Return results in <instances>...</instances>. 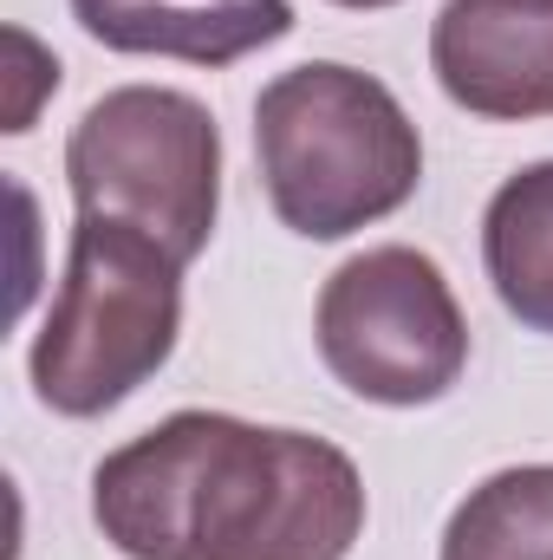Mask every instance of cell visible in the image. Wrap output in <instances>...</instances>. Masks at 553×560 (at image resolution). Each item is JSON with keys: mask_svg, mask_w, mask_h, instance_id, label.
<instances>
[{"mask_svg": "<svg viewBox=\"0 0 553 560\" xmlns=\"http://www.w3.org/2000/svg\"><path fill=\"white\" fill-rule=\"evenodd\" d=\"M332 7H352V13H372V7H398V0H332Z\"/></svg>", "mask_w": 553, "mask_h": 560, "instance_id": "obj_10", "label": "cell"}, {"mask_svg": "<svg viewBox=\"0 0 553 560\" xmlns=\"http://www.w3.org/2000/svg\"><path fill=\"white\" fill-rule=\"evenodd\" d=\"M255 156L274 215L306 242H345L398 215L423 183V138L398 92L339 59H306L261 85Z\"/></svg>", "mask_w": 553, "mask_h": 560, "instance_id": "obj_2", "label": "cell"}, {"mask_svg": "<svg viewBox=\"0 0 553 560\" xmlns=\"http://www.w3.org/2000/svg\"><path fill=\"white\" fill-rule=\"evenodd\" d=\"M183 332V261L111 215H79L52 313L33 339V392L59 418H105L150 385Z\"/></svg>", "mask_w": 553, "mask_h": 560, "instance_id": "obj_3", "label": "cell"}, {"mask_svg": "<svg viewBox=\"0 0 553 560\" xmlns=\"http://www.w3.org/2000/svg\"><path fill=\"white\" fill-rule=\"evenodd\" d=\"M66 189L79 215L131 222L189 268L222 215V131L189 92L118 85L72 125Z\"/></svg>", "mask_w": 553, "mask_h": 560, "instance_id": "obj_4", "label": "cell"}, {"mask_svg": "<svg viewBox=\"0 0 553 560\" xmlns=\"http://www.w3.org/2000/svg\"><path fill=\"white\" fill-rule=\"evenodd\" d=\"M482 268L495 300L528 326L553 332V156L515 170L482 209Z\"/></svg>", "mask_w": 553, "mask_h": 560, "instance_id": "obj_8", "label": "cell"}, {"mask_svg": "<svg viewBox=\"0 0 553 560\" xmlns=\"http://www.w3.org/2000/svg\"><path fill=\"white\" fill-rule=\"evenodd\" d=\"M436 560H553V463L495 469L475 482L456 502Z\"/></svg>", "mask_w": 553, "mask_h": 560, "instance_id": "obj_9", "label": "cell"}, {"mask_svg": "<svg viewBox=\"0 0 553 560\" xmlns=\"http://www.w3.org/2000/svg\"><path fill=\"white\" fill-rule=\"evenodd\" d=\"M92 522L125 560H345L365 476L326 436L176 411L92 469Z\"/></svg>", "mask_w": 553, "mask_h": 560, "instance_id": "obj_1", "label": "cell"}, {"mask_svg": "<svg viewBox=\"0 0 553 560\" xmlns=\"http://www.w3.org/2000/svg\"><path fill=\"white\" fill-rule=\"evenodd\" d=\"M430 72L469 118H553V0H443L430 20Z\"/></svg>", "mask_w": 553, "mask_h": 560, "instance_id": "obj_6", "label": "cell"}, {"mask_svg": "<svg viewBox=\"0 0 553 560\" xmlns=\"http://www.w3.org/2000/svg\"><path fill=\"white\" fill-rule=\"evenodd\" d=\"M313 339L326 372L365 398L416 411L456 392L469 365V319L456 306V287L423 248H365L319 287Z\"/></svg>", "mask_w": 553, "mask_h": 560, "instance_id": "obj_5", "label": "cell"}, {"mask_svg": "<svg viewBox=\"0 0 553 560\" xmlns=\"http://www.w3.org/2000/svg\"><path fill=\"white\" fill-rule=\"evenodd\" d=\"M72 20L111 52L183 66H235L293 33L286 0H72Z\"/></svg>", "mask_w": 553, "mask_h": 560, "instance_id": "obj_7", "label": "cell"}]
</instances>
